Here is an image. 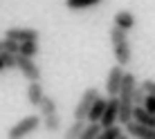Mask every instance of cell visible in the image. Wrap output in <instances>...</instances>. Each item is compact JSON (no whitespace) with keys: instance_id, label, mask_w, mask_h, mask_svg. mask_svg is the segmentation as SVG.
Listing matches in <instances>:
<instances>
[{"instance_id":"ffe728a7","label":"cell","mask_w":155,"mask_h":139,"mask_svg":"<svg viewBox=\"0 0 155 139\" xmlns=\"http://www.w3.org/2000/svg\"><path fill=\"white\" fill-rule=\"evenodd\" d=\"M18 54L36 58V54H38V40H23V43H20V50H18Z\"/></svg>"},{"instance_id":"9c48e42d","label":"cell","mask_w":155,"mask_h":139,"mask_svg":"<svg viewBox=\"0 0 155 139\" xmlns=\"http://www.w3.org/2000/svg\"><path fill=\"white\" fill-rule=\"evenodd\" d=\"M5 36L23 43V40H38L41 34H38V29H34V27H9Z\"/></svg>"},{"instance_id":"cb8c5ba5","label":"cell","mask_w":155,"mask_h":139,"mask_svg":"<svg viewBox=\"0 0 155 139\" xmlns=\"http://www.w3.org/2000/svg\"><path fill=\"white\" fill-rule=\"evenodd\" d=\"M144 97H146V92H144V88H142V85H137V88L133 90V103L142 105V103H144Z\"/></svg>"},{"instance_id":"e0dca14e","label":"cell","mask_w":155,"mask_h":139,"mask_svg":"<svg viewBox=\"0 0 155 139\" xmlns=\"http://www.w3.org/2000/svg\"><path fill=\"white\" fill-rule=\"evenodd\" d=\"M121 137H126V135L121 132V126L119 124L101 128V135H99V139H121Z\"/></svg>"},{"instance_id":"3957f363","label":"cell","mask_w":155,"mask_h":139,"mask_svg":"<svg viewBox=\"0 0 155 139\" xmlns=\"http://www.w3.org/2000/svg\"><path fill=\"white\" fill-rule=\"evenodd\" d=\"M16 67L20 70L27 81H41V67L34 63L31 56H23V54H16Z\"/></svg>"},{"instance_id":"8992f818","label":"cell","mask_w":155,"mask_h":139,"mask_svg":"<svg viewBox=\"0 0 155 139\" xmlns=\"http://www.w3.org/2000/svg\"><path fill=\"white\" fill-rule=\"evenodd\" d=\"M117 117H119V97H108L106 108H104V115H101V119H99L101 128L117 124Z\"/></svg>"},{"instance_id":"7c38bea8","label":"cell","mask_w":155,"mask_h":139,"mask_svg":"<svg viewBox=\"0 0 155 139\" xmlns=\"http://www.w3.org/2000/svg\"><path fill=\"white\" fill-rule=\"evenodd\" d=\"M133 119L135 121H140V124H144V126H151V128H155V115H151L144 105H133Z\"/></svg>"},{"instance_id":"4316f807","label":"cell","mask_w":155,"mask_h":139,"mask_svg":"<svg viewBox=\"0 0 155 139\" xmlns=\"http://www.w3.org/2000/svg\"><path fill=\"white\" fill-rule=\"evenodd\" d=\"M2 70H5V65H2V58H0V72H2Z\"/></svg>"},{"instance_id":"7a4b0ae2","label":"cell","mask_w":155,"mask_h":139,"mask_svg":"<svg viewBox=\"0 0 155 139\" xmlns=\"http://www.w3.org/2000/svg\"><path fill=\"white\" fill-rule=\"evenodd\" d=\"M41 119H43L41 115H27V117H23V119L18 121V124H14L12 128H9L7 137H12V139H20V137H27V135H31L34 130H38Z\"/></svg>"},{"instance_id":"9a60e30c","label":"cell","mask_w":155,"mask_h":139,"mask_svg":"<svg viewBox=\"0 0 155 139\" xmlns=\"http://www.w3.org/2000/svg\"><path fill=\"white\" fill-rule=\"evenodd\" d=\"M38 112L41 117H47V115H54V112H58V105H56V99L54 97H43L41 103H38Z\"/></svg>"},{"instance_id":"83f0119b","label":"cell","mask_w":155,"mask_h":139,"mask_svg":"<svg viewBox=\"0 0 155 139\" xmlns=\"http://www.w3.org/2000/svg\"><path fill=\"white\" fill-rule=\"evenodd\" d=\"M0 52H2V40H0Z\"/></svg>"},{"instance_id":"d6986e66","label":"cell","mask_w":155,"mask_h":139,"mask_svg":"<svg viewBox=\"0 0 155 139\" xmlns=\"http://www.w3.org/2000/svg\"><path fill=\"white\" fill-rule=\"evenodd\" d=\"M133 105H135V103H121V101H119V117H117V124L126 126L128 121L133 119Z\"/></svg>"},{"instance_id":"6da1fadb","label":"cell","mask_w":155,"mask_h":139,"mask_svg":"<svg viewBox=\"0 0 155 139\" xmlns=\"http://www.w3.org/2000/svg\"><path fill=\"white\" fill-rule=\"evenodd\" d=\"M110 43H113V54H115V61L119 65H128L133 58V50H130V43H128V31L113 25L110 27Z\"/></svg>"},{"instance_id":"44dd1931","label":"cell","mask_w":155,"mask_h":139,"mask_svg":"<svg viewBox=\"0 0 155 139\" xmlns=\"http://www.w3.org/2000/svg\"><path fill=\"white\" fill-rule=\"evenodd\" d=\"M83 128H85V119H74V124H72V126H68V132H65V135L70 137V139L81 137Z\"/></svg>"},{"instance_id":"2e32d148","label":"cell","mask_w":155,"mask_h":139,"mask_svg":"<svg viewBox=\"0 0 155 139\" xmlns=\"http://www.w3.org/2000/svg\"><path fill=\"white\" fill-rule=\"evenodd\" d=\"M101 2L104 0H65V7L72 9V11H81V9H92Z\"/></svg>"},{"instance_id":"603a6c76","label":"cell","mask_w":155,"mask_h":139,"mask_svg":"<svg viewBox=\"0 0 155 139\" xmlns=\"http://www.w3.org/2000/svg\"><path fill=\"white\" fill-rule=\"evenodd\" d=\"M2 50H5V52H12V54H18L20 43H18V40H14V38H9V36H5V40H2Z\"/></svg>"},{"instance_id":"8fae6325","label":"cell","mask_w":155,"mask_h":139,"mask_svg":"<svg viewBox=\"0 0 155 139\" xmlns=\"http://www.w3.org/2000/svg\"><path fill=\"white\" fill-rule=\"evenodd\" d=\"M43 97H45V90H43L41 81H29V85H27V101H29V105L38 108Z\"/></svg>"},{"instance_id":"52a82bcc","label":"cell","mask_w":155,"mask_h":139,"mask_svg":"<svg viewBox=\"0 0 155 139\" xmlns=\"http://www.w3.org/2000/svg\"><path fill=\"white\" fill-rule=\"evenodd\" d=\"M126 135L137 137V139H155V128L144 126V124H140V121L130 119V121L126 124Z\"/></svg>"},{"instance_id":"d4e9b609","label":"cell","mask_w":155,"mask_h":139,"mask_svg":"<svg viewBox=\"0 0 155 139\" xmlns=\"http://www.w3.org/2000/svg\"><path fill=\"white\" fill-rule=\"evenodd\" d=\"M142 105H144V108H146L148 112H151V115H155V97H153V94H146Z\"/></svg>"},{"instance_id":"30bf717a","label":"cell","mask_w":155,"mask_h":139,"mask_svg":"<svg viewBox=\"0 0 155 139\" xmlns=\"http://www.w3.org/2000/svg\"><path fill=\"white\" fill-rule=\"evenodd\" d=\"M113 25L130 31L133 27H135V16H133V11H128V9H119V11L115 14V18H113Z\"/></svg>"},{"instance_id":"7402d4cb","label":"cell","mask_w":155,"mask_h":139,"mask_svg":"<svg viewBox=\"0 0 155 139\" xmlns=\"http://www.w3.org/2000/svg\"><path fill=\"white\" fill-rule=\"evenodd\" d=\"M0 58H2V65L5 70H14L16 67V54H12V52H0Z\"/></svg>"},{"instance_id":"4fadbf2b","label":"cell","mask_w":155,"mask_h":139,"mask_svg":"<svg viewBox=\"0 0 155 139\" xmlns=\"http://www.w3.org/2000/svg\"><path fill=\"white\" fill-rule=\"evenodd\" d=\"M106 101H108V99H104V97L99 94V97L94 99V103L90 105V110H88V115H85V119H88V121H99V119H101V115H104Z\"/></svg>"},{"instance_id":"5b68a950","label":"cell","mask_w":155,"mask_h":139,"mask_svg":"<svg viewBox=\"0 0 155 139\" xmlns=\"http://www.w3.org/2000/svg\"><path fill=\"white\" fill-rule=\"evenodd\" d=\"M99 97V90L97 88H88L85 92L81 94V99H79V103L74 105V119H85V115H88L90 105L94 103V99Z\"/></svg>"},{"instance_id":"277c9868","label":"cell","mask_w":155,"mask_h":139,"mask_svg":"<svg viewBox=\"0 0 155 139\" xmlns=\"http://www.w3.org/2000/svg\"><path fill=\"white\" fill-rule=\"evenodd\" d=\"M121 79H124V65H113L106 79V92L108 97H119V88H121Z\"/></svg>"},{"instance_id":"484cf974","label":"cell","mask_w":155,"mask_h":139,"mask_svg":"<svg viewBox=\"0 0 155 139\" xmlns=\"http://www.w3.org/2000/svg\"><path fill=\"white\" fill-rule=\"evenodd\" d=\"M142 88H144V92H146V94H153V97H155V81H153V79L142 81Z\"/></svg>"},{"instance_id":"ac0fdd59","label":"cell","mask_w":155,"mask_h":139,"mask_svg":"<svg viewBox=\"0 0 155 139\" xmlns=\"http://www.w3.org/2000/svg\"><path fill=\"white\" fill-rule=\"evenodd\" d=\"M101 135V124L99 121H88L81 132V139H97Z\"/></svg>"},{"instance_id":"5bb4252c","label":"cell","mask_w":155,"mask_h":139,"mask_svg":"<svg viewBox=\"0 0 155 139\" xmlns=\"http://www.w3.org/2000/svg\"><path fill=\"white\" fill-rule=\"evenodd\" d=\"M41 124L45 126V130H47V132H58V130L63 128V121H61V115H58V112L43 117V119H41Z\"/></svg>"},{"instance_id":"ba28073f","label":"cell","mask_w":155,"mask_h":139,"mask_svg":"<svg viewBox=\"0 0 155 139\" xmlns=\"http://www.w3.org/2000/svg\"><path fill=\"white\" fill-rule=\"evenodd\" d=\"M137 88V79L135 74L124 72V79H121V88H119V101L121 103H133V90Z\"/></svg>"}]
</instances>
